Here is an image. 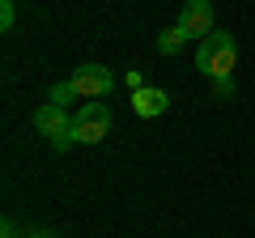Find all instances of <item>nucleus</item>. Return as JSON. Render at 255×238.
Segmentation results:
<instances>
[{"label": "nucleus", "mask_w": 255, "mask_h": 238, "mask_svg": "<svg viewBox=\"0 0 255 238\" xmlns=\"http://www.w3.org/2000/svg\"><path fill=\"white\" fill-rule=\"evenodd\" d=\"M238 60V38L230 30H213L204 43H196V68L209 77H230Z\"/></svg>", "instance_id": "f257e3e1"}, {"label": "nucleus", "mask_w": 255, "mask_h": 238, "mask_svg": "<svg viewBox=\"0 0 255 238\" xmlns=\"http://www.w3.org/2000/svg\"><path fill=\"white\" fill-rule=\"evenodd\" d=\"M111 132V111L107 102H81L73 111V140L77 145H98Z\"/></svg>", "instance_id": "f03ea898"}, {"label": "nucleus", "mask_w": 255, "mask_h": 238, "mask_svg": "<svg viewBox=\"0 0 255 238\" xmlns=\"http://www.w3.org/2000/svg\"><path fill=\"white\" fill-rule=\"evenodd\" d=\"M34 128L43 132L47 140H51V149H73V115H68V107H55V102H47V107L34 111Z\"/></svg>", "instance_id": "7ed1b4c3"}, {"label": "nucleus", "mask_w": 255, "mask_h": 238, "mask_svg": "<svg viewBox=\"0 0 255 238\" xmlns=\"http://www.w3.org/2000/svg\"><path fill=\"white\" fill-rule=\"evenodd\" d=\"M174 26L187 34V43H204V38L213 34V4L209 0H183Z\"/></svg>", "instance_id": "20e7f679"}, {"label": "nucleus", "mask_w": 255, "mask_h": 238, "mask_svg": "<svg viewBox=\"0 0 255 238\" xmlns=\"http://www.w3.org/2000/svg\"><path fill=\"white\" fill-rule=\"evenodd\" d=\"M68 81L77 85V94H81L85 102H102L111 90H115V73H111V68H102V64H81Z\"/></svg>", "instance_id": "39448f33"}, {"label": "nucleus", "mask_w": 255, "mask_h": 238, "mask_svg": "<svg viewBox=\"0 0 255 238\" xmlns=\"http://www.w3.org/2000/svg\"><path fill=\"white\" fill-rule=\"evenodd\" d=\"M166 107H170V94H166L162 85H145V90H136V94H132V111H136L140 119L162 115Z\"/></svg>", "instance_id": "423d86ee"}, {"label": "nucleus", "mask_w": 255, "mask_h": 238, "mask_svg": "<svg viewBox=\"0 0 255 238\" xmlns=\"http://www.w3.org/2000/svg\"><path fill=\"white\" fill-rule=\"evenodd\" d=\"M183 43H187V34H183L179 26H170V30H162V34H157V51H162V55H179Z\"/></svg>", "instance_id": "0eeeda50"}, {"label": "nucleus", "mask_w": 255, "mask_h": 238, "mask_svg": "<svg viewBox=\"0 0 255 238\" xmlns=\"http://www.w3.org/2000/svg\"><path fill=\"white\" fill-rule=\"evenodd\" d=\"M73 98H81L73 81H55V85H51V102H55V107H68Z\"/></svg>", "instance_id": "6e6552de"}, {"label": "nucleus", "mask_w": 255, "mask_h": 238, "mask_svg": "<svg viewBox=\"0 0 255 238\" xmlns=\"http://www.w3.org/2000/svg\"><path fill=\"white\" fill-rule=\"evenodd\" d=\"M213 94H217L221 102L234 98V77H213Z\"/></svg>", "instance_id": "1a4fd4ad"}, {"label": "nucleus", "mask_w": 255, "mask_h": 238, "mask_svg": "<svg viewBox=\"0 0 255 238\" xmlns=\"http://www.w3.org/2000/svg\"><path fill=\"white\" fill-rule=\"evenodd\" d=\"M17 21V9H13V0H0V30H13Z\"/></svg>", "instance_id": "9d476101"}, {"label": "nucleus", "mask_w": 255, "mask_h": 238, "mask_svg": "<svg viewBox=\"0 0 255 238\" xmlns=\"http://www.w3.org/2000/svg\"><path fill=\"white\" fill-rule=\"evenodd\" d=\"M0 238H21V234H17V226H13V221H9V217L0 221Z\"/></svg>", "instance_id": "9b49d317"}, {"label": "nucleus", "mask_w": 255, "mask_h": 238, "mask_svg": "<svg viewBox=\"0 0 255 238\" xmlns=\"http://www.w3.org/2000/svg\"><path fill=\"white\" fill-rule=\"evenodd\" d=\"M30 238H55V234H47V230H38V234H30Z\"/></svg>", "instance_id": "f8f14e48"}]
</instances>
